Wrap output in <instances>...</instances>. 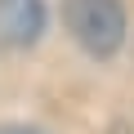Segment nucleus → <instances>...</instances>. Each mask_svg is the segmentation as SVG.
I'll return each instance as SVG.
<instances>
[{
    "instance_id": "obj_1",
    "label": "nucleus",
    "mask_w": 134,
    "mask_h": 134,
    "mask_svg": "<svg viewBox=\"0 0 134 134\" xmlns=\"http://www.w3.org/2000/svg\"><path fill=\"white\" fill-rule=\"evenodd\" d=\"M63 23L90 58H112L125 45L121 0H63Z\"/></svg>"
},
{
    "instance_id": "obj_2",
    "label": "nucleus",
    "mask_w": 134,
    "mask_h": 134,
    "mask_svg": "<svg viewBox=\"0 0 134 134\" xmlns=\"http://www.w3.org/2000/svg\"><path fill=\"white\" fill-rule=\"evenodd\" d=\"M45 23H49L45 0H0V45L27 49L45 36Z\"/></svg>"
},
{
    "instance_id": "obj_3",
    "label": "nucleus",
    "mask_w": 134,
    "mask_h": 134,
    "mask_svg": "<svg viewBox=\"0 0 134 134\" xmlns=\"http://www.w3.org/2000/svg\"><path fill=\"white\" fill-rule=\"evenodd\" d=\"M0 134H45V130H36V125H0Z\"/></svg>"
}]
</instances>
